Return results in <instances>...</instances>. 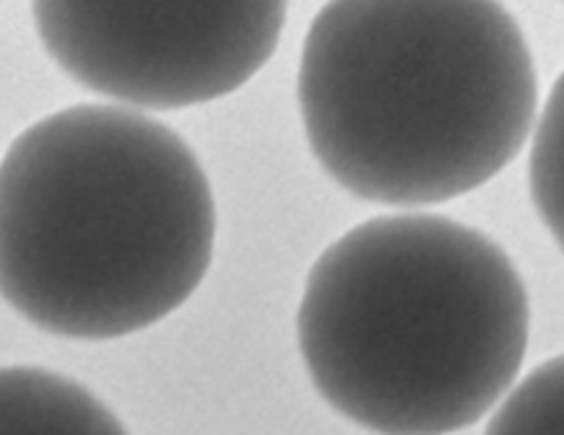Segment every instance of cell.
I'll use <instances>...</instances> for the list:
<instances>
[{"mask_svg":"<svg viewBox=\"0 0 564 435\" xmlns=\"http://www.w3.org/2000/svg\"><path fill=\"white\" fill-rule=\"evenodd\" d=\"M64 75L116 102L180 110L229 97L279 47L286 0H31Z\"/></svg>","mask_w":564,"mask_h":435,"instance_id":"cell-4","label":"cell"},{"mask_svg":"<svg viewBox=\"0 0 564 435\" xmlns=\"http://www.w3.org/2000/svg\"><path fill=\"white\" fill-rule=\"evenodd\" d=\"M0 435H130L86 385L42 367L0 369Z\"/></svg>","mask_w":564,"mask_h":435,"instance_id":"cell-5","label":"cell"},{"mask_svg":"<svg viewBox=\"0 0 564 435\" xmlns=\"http://www.w3.org/2000/svg\"><path fill=\"white\" fill-rule=\"evenodd\" d=\"M213 251L207 174L152 116L72 105L0 160V297L47 334L149 328L198 290Z\"/></svg>","mask_w":564,"mask_h":435,"instance_id":"cell-1","label":"cell"},{"mask_svg":"<svg viewBox=\"0 0 564 435\" xmlns=\"http://www.w3.org/2000/svg\"><path fill=\"white\" fill-rule=\"evenodd\" d=\"M538 102L532 50L499 0H328L297 69L317 163L389 207L494 180L532 135Z\"/></svg>","mask_w":564,"mask_h":435,"instance_id":"cell-2","label":"cell"},{"mask_svg":"<svg viewBox=\"0 0 564 435\" xmlns=\"http://www.w3.org/2000/svg\"><path fill=\"white\" fill-rule=\"evenodd\" d=\"M529 157V187L540 220L549 226L551 237L562 242V185H560V138H562V80L554 83L540 113Z\"/></svg>","mask_w":564,"mask_h":435,"instance_id":"cell-7","label":"cell"},{"mask_svg":"<svg viewBox=\"0 0 564 435\" xmlns=\"http://www.w3.org/2000/svg\"><path fill=\"white\" fill-rule=\"evenodd\" d=\"M529 295L505 248L446 215H380L312 264L297 345L325 402L378 435H449L516 383Z\"/></svg>","mask_w":564,"mask_h":435,"instance_id":"cell-3","label":"cell"},{"mask_svg":"<svg viewBox=\"0 0 564 435\" xmlns=\"http://www.w3.org/2000/svg\"><path fill=\"white\" fill-rule=\"evenodd\" d=\"M562 380L560 356L534 367L501 402L485 435H562Z\"/></svg>","mask_w":564,"mask_h":435,"instance_id":"cell-6","label":"cell"}]
</instances>
